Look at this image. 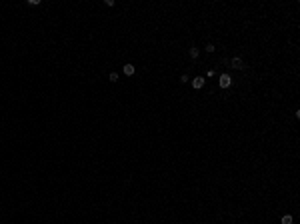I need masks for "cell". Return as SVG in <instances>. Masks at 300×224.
<instances>
[{
	"mask_svg": "<svg viewBox=\"0 0 300 224\" xmlns=\"http://www.w3.org/2000/svg\"><path fill=\"white\" fill-rule=\"evenodd\" d=\"M230 82H232V78H230V74H222V76H220V80H218L220 88H228V86H230Z\"/></svg>",
	"mask_w": 300,
	"mask_h": 224,
	"instance_id": "1",
	"label": "cell"
},
{
	"mask_svg": "<svg viewBox=\"0 0 300 224\" xmlns=\"http://www.w3.org/2000/svg\"><path fill=\"white\" fill-rule=\"evenodd\" d=\"M192 86L194 88H202V86H204V78H202V76H196V78L192 80Z\"/></svg>",
	"mask_w": 300,
	"mask_h": 224,
	"instance_id": "2",
	"label": "cell"
},
{
	"mask_svg": "<svg viewBox=\"0 0 300 224\" xmlns=\"http://www.w3.org/2000/svg\"><path fill=\"white\" fill-rule=\"evenodd\" d=\"M122 70H124V74H126V76H132V74H134V66H132V64H124V68H122Z\"/></svg>",
	"mask_w": 300,
	"mask_h": 224,
	"instance_id": "3",
	"label": "cell"
},
{
	"mask_svg": "<svg viewBox=\"0 0 300 224\" xmlns=\"http://www.w3.org/2000/svg\"><path fill=\"white\" fill-rule=\"evenodd\" d=\"M230 66H232V68H242V60H240V58H234Z\"/></svg>",
	"mask_w": 300,
	"mask_h": 224,
	"instance_id": "4",
	"label": "cell"
},
{
	"mask_svg": "<svg viewBox=\"0 0 300 224\" xmlns=\"http://www.w3.org/2000/svg\"><path fill=\"white\" fill-rule=\"evenodd\" d=\"M282 224H292V216H290V214L282 216Z\"/></svg>",
	"mask_w": 300,
	"mask_h": 224,
	"instance_id": "5",
	"label": "cell"
},
{
	"mask_svg": "<svg viewBox=\"0 0 300 224\" xmlns=\"http://www.w3.org/2000/svg\"><path fill=\"white\" fill-rule=\"evenodd\" d=\"M190 56L196 58V56H198V48H190Z\"/></svg>",
	"mask_w": 300,
	"mask_h": 224,
	"instance_id": "6",
	"label": "cell"
},
{
	"mask_svg": "<svg viewBox=\"0 0 300 224\" xmlns=\"http://www.w3.org/2000/svg\"><path fill=\"white\" fill-rule=\"evenodd\" d=\"M110 80H112V82H116V80H118V74L112 72V74H110Z\"/></svg>",
	"mask_w": 300,
	"mask_h": 224,
	"instance_id": "7",
	"label": "cell"
}]
</instances>
